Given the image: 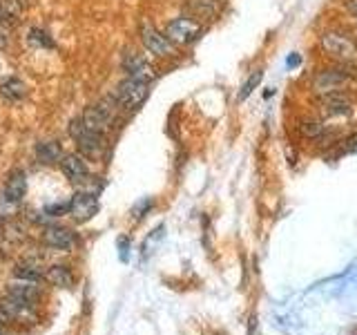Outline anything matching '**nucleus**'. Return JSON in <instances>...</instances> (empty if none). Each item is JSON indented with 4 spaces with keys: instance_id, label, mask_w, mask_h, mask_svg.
Returning <instances> with one entry per match:
<instances>
[{
    "instance_id": "obj_5",
    "label": "nucleus",
    "mask_w": 357,
    "mask_h": 335,
    "mask_svg": "<svg viewBox=\"0 0 357 335\" xmlns=\"http://www.w3.org/2000/svg\"><path fill=\"white\" fill-rule=\"evenodd\" d=\"M70 137L76 141L78 150H81L83 154H87V156H98L100 152H103V145H105L103 134L89 130L85 123H83L81 117L74 119L70 123Z\"/></svg>"
},
{
    "instance_id": "obj_9",
    "label": "nucleus",
    "mask_w": 357,
    "mask_h": 335,
    "mask_svg": "<svg viewBox=\"0 0 357 335\" xmlns=\"http://www.w3.org/2000/svg\"><path fill=\"white\" fill-rule=\"evenodd\" d=\"M321 112L331 119L349 117L353 112V103L349 94H326L321 96Z\"/></svg>"
},
{
    "instance_id": "obj_18",
    "label": "nucleus",
    "mask_w": 357,
    "mask_h": 335,
    "mask_svg": "<svg viewBox=\"0 0 357 335\" xmlns=\"http://www.w3.org/2000/svg\"><path fill=\"white\" fill-rule=\"evenodd\" d=\"M16 277L22 279V282H38V279L43 277V273L38 271V268H33V266H27V264H22L16 268Z\"/></svg>"
},
{
    "instance_id": "obj_4",
    "label": "nucleus",
    "mask_w": 357,
    "mask_h": 335,
    "mask_svg": "<svg viewBox=\"0 0 357 335\" xmlns=\"http://www.w3.org/2000/svg\"><path fill=\"white\" fill-rule=\"evenodd\" d=\"M150 94V83L137 81V78H126L116 85L114 100L119 103L121 110H137L145 103V98Z\"/></svg>"
},
{
    "instance_id": "obj_14",
    "label": "nucleus",
    "mask_w": 357,
    "mask_h": 335,
    "mask_svg": "<svg viewBox=\"0 0 357 335\" xmlns=\"http://www.w3.org/2000/svg\"><path fill=\"white\" fill-rule=\"evenodd\" d=\"M36 156H38V161H40V163L52 165V163H59V161H61L63 150H61V145L56 143V141H45V143H38Z\"/></svg>"
},
{
    "instance_id": "obj_1",
    "label": "nucleus",
    "mask_w": 357,
    "mask_h": 335,
    "mask_svg": "<svg viewBox=\"0 0 357 335\" xmlns=\"http://www.w3.org/2000/svg\"><path fill=\"white\" fill-rule=\"evenodd\" d=\"M353 87H357V70L351 65H333L319 70L310 81V89L317 96L326 94H349Z\"/></svg>"
},
{
    "instance_id": "obj_21",
    "label": "nucleus",
    "mask_w": 357,
    "mask_h": 335,
    "mask_svg": "<svg viewBox=\"0 0 357 335\" xmlns=\"http://www.w3.org/2000/svg\"><path fill=\"white\" fill-rule=\"evenodd\" d=\"M346 9H349V14L357 20V0H346Z\"/></svg>"
},
{
    "instance_id": "obj_15",
    "label": "nucleus",
    "mask_w": 357,
    "mask_h": 335,
    "mask_svg": "<svg viewBox=\"0 0 357 335\" xmlns=\"http://www.w3.org/2000/svg\"><path fill=\"white\" fill-rule=\"evenodd\" d=\"M45 277H47V282H52L54 286H61V288H70V286L74 284V275H72V271H70L67 266H63V264L52 266Z\"/></svg>"
},
{
    "instance_id": "obj_19",
    "label": "nucleus",
    "mask_w": 357,
    "mask_h": 335,
    "mask_svg": "<svg viewBox=\"0 0 357 335\" xmlns=\"http://www.w3.org/2000/svg\"><path fill=\"white\" fill-rule=\"evenodd\" d=\"M261 78H264V72L261 70H257L248 81L243 83V87H241V92H239V100H243V98H248L252 92H255V87L261 83Z\"/></svg>"
},
{
    "instance_id": "obj_16",
    "label": "nucleus",
    "mask_w": 357,
    "mask_h": 335,
    "mask_svg": "<svg viewBox=\"0 0 357 335\" xmlns=\"http://www.w3.org/2000/svg\"><path fill=\"white\" fill-rule=\"evenodd\" d=\"M299 132L304 134L306 139H310V141H319V139H324L328 134V128L324 126V123H319V121L306 119V121L299 123Z\"/></svg>"
},
{
    "instance_id": "obj_20",
    "label": "nucleus",
    "mask_w": 357,
    "mask_h": 335,
    "mask_svg": "<svg viewBox=\"0 0 357 335\" xmlns=\"http://www.w3.org/2000/svg\"><path fill=\"white\" fill-rule=\"evenodd\" d=\"M29 40H31V43H36V45H40V47H52V45H54L47 34L40 31V29H31V31H29Z\"/></svg>"
},
{
    "instance_id": "obj_11",
    "label": "nucleus",
    "mask_w": 357,
    "mask_h": 335,
    "mask_svg": "<svg viewBox=\"0 0 357 335\" xmlns=\"http://www.w3.org/2000/svg\"><path fill=\"white\" fill-rule=\"evenodd\" d=\"M96 210V197L94 195H87V193H78L72 197L70 201V215L76 221H87L89 217L94 215Z\"/></svg>"
},
{
    "instance_id": "obj_13",
    "label": "nucleus",
    "mask_w": 357,
    "mask_h": 335,
    "mask_svg": "<svg viewBox=\"0 0 357 335\" xmlns=\"http://www.w3.org/2000/svg\"><path fill=\"white\" fill-rule=\"evenodd\" d=\"M25 190H27V174L22 170H14L5 184V199L11 201V204H18L25 197Z\"/></svg>"
},
{
    "instance_id": "obj_17",
    "label": "nucleus",
    "mask_w": 357,
    "mask_h": 335,
    "mask_svg": "<svg viewBox=\"0 0 357 335\" xmlns=\"http://www.w3.org/2000/svg\"><path fill=\"white\" fill-rule=\"evenodd\" d=\"M0 94H3L5 98H9V100H18V98L25 96V85H22L20 78L9 76L7 81L0 85Z\"/></svg>"
},
{
    "instance_id": "obj_8",
    "label": "nucleus",
    "mask_w": 357,
    "mask_h": 335,
    "mask_svg": "<svg viewBox=\"0 0 357 335\" xmlns=\"http://www.w3.org/2000/svg\"><path fill=\"white\" fill-rule=\"evenodd\" d=\"M121 67H123V72H126L130 78H137V81H145V83H150L152 78L156 76V72H154L152 63H150L148 59H145L143 54H139V52H132V50L123 54Z\"/></svg>"
},
{
    "instance_id": "obj_3",
    "label": "nucleus",
    "mask_w": 357,
    "mask_h": 335,
    "mask_svg": "<svg viewBox=\"0 0 357 335\" xmlns=\"http://www.w3.org/2000/svg\"><path fill=\"white\" fill-rule=\"evenodd\" d=\"M165 36L170 38L172 45H190L201 38L204 25L195 16H176L165 25Z\"/></svg>"
},
{
    "instance_id": "obj_7",
    "label": "nucleus",
    "mask_w": 357,
    "mask_h": 335,
    "mask_svg": "<svg viewBox=\"0 0 357 335\" xmlns=\"http://www.w3.org/2000/svg\"><path fill=\"white\" fill-rule=\"evenodd\" d=\"M139 36H141V43L148 54L156 56V59H163V56H170L174 45L170 43V38L165 36L163 31H159L154 25L150 22H143L141 29H139Z\"/></svg>"
},
{
    "instance_id": "obj_2",
    "label": "nucleus",
    "mask_w": 357,
    "mask_h": 335,
    "mask_svg": "<svg viewBox=\"0 0 357 335\" xmlns=\"http://www.w3.org/2000/svg\"><path fill=\"white\" fill-rule=\"evenodd\" d=\"M319 47L328 59L351 65L357 61V40L344 29H328L319 36Z\"/></svg>"
},
{
    "instance_id": "obj_6",
    "label": "nucleus",
    "mask_w": 357,
    "mask_h": 335,
    "mask_svg": "<svg viewBox=\"0 0 357 335\" xmlns=\"http://www.w3.org/2000/svg\"><path fill=\"white\" fill-rule=\"evenodd\" d=\"M116 112L119 107H109V98L103 100V103H94V105H87L83 110V123L89 128V130H94L98 134H103L105 137V132H109L112 128V123H114V117H116Z\"/></svg>"
},
{
    "instance_id": "obj_10",
    "label": "nucleus",
    "mask_w": 357,
    "mask_h": 335,
    "mask_svg": "<svg viewBox=\"0 0 357 335\" xmlns=\"http://www.w3.org/2000/svg\"><path fill=\"white\" fill-rule=\"evenodd\" d=\"M61 168H63L65 177L70 179V181H74V184H83V181H87V177H89V168L83 161V156L67 154V156H63Z\"/></svg>"
},
{
    "instance_id": "obj_12",
    "label": "nucleus",
    "mask_w": 357,
    "mask_h": 335,
    "mask_svg": "<svg viewBox=\"0 0 357 335\" xmlns=\"http://www.w3.org/2000/svg\"><path fill=\"white\" fill-rule=\"evenodd\" d=\"M43 241L47 244L50 248L67 251L74 246V232L70 228H63V226H52L43 232Z\"/></svg>"
}]
</instances>
